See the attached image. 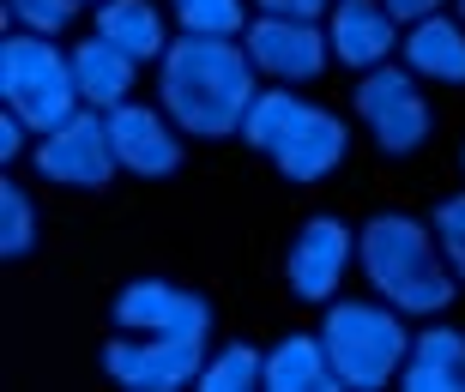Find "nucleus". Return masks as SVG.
Segmentation results:
<instances>
[{"label":"nucleus","mask_w":465,"mask_h":392,"mask_svg":"<svg viewBox=\"0 0 465 392\" xmlns=\"http://www.w3.org/2000/svg\"><path fill=\"white\" fill-rule=\"evenodd\" d=\"M115 326L121 332H163V338H200L212 332V302L182 290L170 278H134L115 296Z\"/></svg>","instance_id":"9b49d317"},{"label":"nucleus","mask_w":465,"mask_h":392,"mask_svg":"<svg viewBox=\"0 0 465 392\" xmlns=\"http://www.w3.org/2000/svg\"><path fill=\"white\" fill-rule=\"evenodd\" d=\"M327 43H332V61L339 67L375 73L399 54V18L387 13V0H332Z\"/></svg>","instance_id":"f8f14e48"},{"label":"nucleus","mask_w":465,"mask_h":392,"mask_svg":"<svg viewBox=\"0 0 465 392\" xmlns=\"http://www.w3.org/2000/svg\"><path fill=\"white\" fill-rule=\"evenodd\" d=\"M357 121L387 157L423 152L435 133V109L423 97V79L411 67H393V61L375 73H357Z\"/></svg>","instance_id":"39448f33"},{"label":"nucleus","mask_w":465,"mask_h":392,"mask_svg":"<svg viewBox=\"0 0 465 392\" xmlns=\"http://www.w3.org/2000/svg\"><path fill=\"white\" fill-rule=\"evenodd\" d=\"M453 13H460V18H465V0H453Z\"/></svg>","instance_id":"cd10ccee"},{"label":"nucleus","mask_w":465,"mask_h":392,"mask_svg":"<svg viewBox=\"0 0 465 392\" xmlns=\"http://www.w3.org/2000/svg\"><path fill=\"white\" fill-rule=\"evenodd\" d=\"M109 127V145H115V163L127 175H175L182 170V157H188V145H182V127H175L163 109H152V103H115L104 115Z\"/></svg>","instance_id":"9d476101"},{"label":"nucleus","mask_w":465,"mask_h":392,"mask_svg":"<svg viewBox=\"0 0 465 392\" xmlns=\"http://www.w3.org/2000/svg\"><path fill=\"white\" fill-rule=\"evenodd\" d=\"M405 392H465V332L460 326L430 320L423 332H411V357L399 368Z\"/></svg>","instance_id":"4468645a"},{"label":"nucleus","mask_w":465,"mask_h":392,"mask_svg":"<svg viewBox=\"0 0 465 392\" xmlns=\"http://www.w3.org/2000/svg\"><path fill=\"white\" fill-rule=\"evenodd\" d=\"M200 387H206V392L266 387V350H254V344H224V350H212L206 368H200Z\"/></svg>","instance_id":"412c9836"},{"label":"nucleus","mask_w":465,"mask_h":392,"mask_svg":"<svg viewBox=\"0 0 465 392\" xmlns=\"http://www.w3.org/2000/svg\"><path fill=\"white\" fill-rule=\"evenodd\" d=\"M302 109H309V97H296V85H260L254 103H248V115H242V145L272 157L291 139V127L302 121Z\"/></svg>","instance_id":"6ab92c4d"},{"label":"nucleus","mask_w":465,"mask_h":392,"mask_svg":"<svg viewBox=\"0 0 465 392\" xmlns=\"http://www.w3.org/2000/svg\"><path fill=\"white\" fill-rule=\"evenodd\" d=\"M170 18L193 36H242L254 18V0H170Z\"/></svg>","instance_id":"aec40b11"},{"label":"nucleus","mask_w":465,"mask_h":392,"mask_svg":"<svg viewBox=\"0 0 465 392\" xmlns=\"http://www.w3.org/2000/svg\"><path fill=\"white\" fill-rule=\"evenodd\" d=\"M351 152V127L332 109H321V103H309L302 109V121L291 127V139L272 152L278 175H291V181H327L339 163H345Z\"/></svg>","instance_id":"ddd939ff"},{"label":"nucleus","mask_w":465,"mask_h":392,"mask_svg":"<svg viewBox=\"0 0 465 392\" xmlns=\"http://www.w3.org/2000/svg\"><path fill=\"white\" fill-rule=\"evenodd\" d=\"M430 230H435V241H441V254H448L453 278H460V290H465V193H453V200L435 205Z\"/></svg>","instance_id":"b1692460"},{"label":"nucleus","mask_w":465,"mask_h":392,"mask_svg":"<svg viewBox=\"0 0 465 392\" xmlns=\"http://www.w3.org/2000/svg\"><path fill=\"white\" fill-rule=\"evenodd\" d=\"M31 163L43 181L54 188H109L115 181V145H109V127H104V109H79L73 121H61L54 133H36L31 145Z\"/></svg>","instance_id":"0eeeda50"},{"label":"nucleus","mask_w":465,"mask_h":392,"mask_svg":"<svg viewBox=\"0 0 465 392\" xmlns=\"http://www.w3.org/2000/svg\"><path fill=\"white\" fill-rule=\"evenodd\" d=\"M260 91V73L242 49V36H193L182 31L157 61V97L163 115L188 139H230Z\"/></svg>","instance_id":"f257e3e1"},{"label":"nucleus","mask_w":465,"mask_h":392,"mask_svg":"<svg viewBox=\"0 0 465 392\" xmlns=\"http://www.w3.org/2000/svg\"><path fill=\"white\" fill-rule=\"evenodd\" d=\"M405 67L417 79H435V85H465V18L460 13H435L405 24Z\"/></svg>","instance_id":"2eb2a0df"},{"label":"nucleus","mask_w":465,"mask_h":392,"mask_svg":"<svg viewBox=\"0 0 465 392\" xmlns=\"http://www.w3.org/2000/svg\"><path fill=\"white\" fill-rule=\"evenodd\" d=\"M73 79H79V97H85V109H115V103L134 97L139 85V61L127 49H115L109 36L91 31L85 43H73Z\"/></svg>","instance_id":"dca6fc26"},{"label":"nucleus","mask_w":465,"mask_h":392,"mask_svg":"<svg viewBox=\"0 0 465 392\" xmlns=\"http://www.w3.org/2000/svg\"><path fill=\"white\" fill-rule=\"evenodd\" d=\"M85 0H6V18H13L18 31H43V36H61L79 18Z\"/></svg>","instance_id":"5701e85b"},{"label":"nucleus","mask_w":465,"mask_h":392,"mask_svg":"<svg viewBox=\"0 0 465 392\" xmlns=\"http://www.w3.org/2000/svg\"><path fill=\"white\" fill-rule=\"evenodd\" d=\"M97 36H109L115 49H127L139 67L145 61H163V49L175 43L157 0H97Z\"/></svg>","instance_id":"a211bd4d"},{"label":"nucleus","mask_w":465,"mask_h":392,"mask_svg":"<svg viewBox=\"0 0 465 392\" xmlns=\"http://www.w3.org/2000/svg\"><path fill=\"white\" fill-rule=\"evenodd\" d=\"M387 13H393L399 24H417V18H435V13H448V0H387Z\"/></svg>","instance_id":"a878e982"},{"label":"nucleus","mask_w":465,"mask_h":392,"mask_svg":"<svg viewBox=\"0 0 465 392\" xmlns=\"http://www.w3.org/2000/svg\"><path fill=\"white\" fill-rule=\"evenodd\" d=\"M0 97L31 133H54L61 121L85 109L73 79V49H61L43 31H13L0 43Z\"/></svg>","instance_id":"20e7f679"},{"label":"nucleus","mask_w":465,"mask_h":392,"mask_svg":"<svg viewBox=\"0 0 465 392\" xmlns=\"http://www.w3.org/2000/svg\"><path fill=\"white\" fill-rule=\"evenodd\" d=\"M254 13H278V18H327L332 0H254Z\"/></svg>","instance_id":"393cba45"},{"label":"nucleus","mask_w":465,"mask_h":392,"mask_svg":"<svg viewBox=\"0 0 465 392\" xmlns=\"http://www.w3.org/2000/svg\"><path fill=\"white\" fill-rule=\"evenodd\" d=\"M242 49L254 61L260 79L272 85H309L332 67V43L321 18H278V13H254L242 31Z\"/></svg>","instance_id":"423d86ee"},{"label":"nucleus","mask_w":465,"mask_h":392,"mask_svg":"<svg viewBox=\"0 0 465 392\" xmlns=\"http://www.w3.org/2000/svg\"><path fill=\"white\" fill-rule=\"evenodd\" d=\"M351 260H357V230H351L345 218L321 211V218H309L302 230H296L291 254H284V284H291L296 302L327 308V302H339V290H345Z\"/></svg>","instance_id":"1a4fd4ad"},{"label":"nucleus","mask_w":465,"mask_h":392,"mask_svg":"<svg viewBox=\"0 0 465 392\" xmlns=\"http://www.w3.org/2000/svg\"><path fill=\"white\" fill-rule=\"evenodd\" d=\"M460 170H465V152H460Z\"/></svg>","instance_id":"c85d7f7f"},{"label":"nucleus","mask_w":465,"mask_h":392,"mask_svg":"<svg viewBox=\"0 0 465 392\" xmlns=\"http://www.w3.org/2000/svg\"><path fill=\"white\" fill-rule=\"evenodd\" d=\"M266 387L272 392H339L327 338L321 332H284L266 350Z\"/></svg>","instance_id":"f3484780"},{"label":"nucleus","mask_w":465,"mask_h":392,"mask_svg":"<svg viewBox=\"0 0 465 392\" xmlns=\"http://www.w3.org/2000/svg\"><path fill=\"white\" fill-rule=\"evenodd\" d=\"M321 338H327L332 375L351 392H375L393 387L405 357H411V332H405V314L393 302H327V320H321Z\"/></svg>","instance_id":"7ed1b4c3"},{"label":"nucleus","mask_w":465,"mask_h":392,"mask_svg":"<svg viewBox=\"0 0 465 392\" xmlns=\"http://www.w3.org/2000/svg\"><path fill=\"white\" fill-rule=\"evenodd\" d=\"M206 344L200 338H163V332H127L104 350V375L127 392H175L200 387Z\"/></svg>","instance_id":"6e6552de"},{"label":"nucleus","mask_w":465,"mask_h":392,"mask_svg":"<svg viewBox=\"0 0 465 392\" xmlns=\"http://www.w3.org/2000/svg\"><path fill=\"white\" fill-rule=\"evenodd\" d=\"M36 248V205L18 181H0V260H31Z\"/></svg>","instance_id":"4be33fe9"},{"label":"nucleus","mask_w":465,"mask_h":392,"mask_svg":"<svg viewBox=\"0 0 465 392\" xmlns=\"http://www.w3.org/2000/svg\"><path fill=\"white\" fill-rule=\"evenodd\" d=\"M357 266H362V284L381 302H393L405 320H441L453 308V296H460V278H453L435 230L405 218V211H375L362 223Z\"/></svg>","instance_id":"f03ea898"},{"label":"nucleus","mask_w":465,"mask_h":392,"mask_svg":"<svg viewBox=\"0 0 465 392\" xmlns=\"http://www.w3.org/2000/svg\"><path fill=\"white\" fill-rule=\"evenodd\" d=\"M25 133H31V127H25V121H18L13 109H6V115H0V157H6V163H13L18 152H25Z\"/></svg>","instance_id":"bb28decb"}]
</instances>
